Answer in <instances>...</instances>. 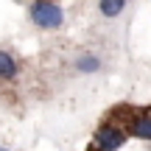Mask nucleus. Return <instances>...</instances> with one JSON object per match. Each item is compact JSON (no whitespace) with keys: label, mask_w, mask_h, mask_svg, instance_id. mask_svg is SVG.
Returning <instances> with one entry per match:
<instances>
[{"label":"nucleus","mask_w":151,"mask_h":151,"mask_svg":"<svg viewBox=\"0 0 151 151\" xmlns=\"http://www.w3.org/2000/svg\"><path fill=\"white\" fill-rule=\"evenodd\" d=\"M31 20H34V25H39V28H59L62 25V20H65V11H62V6H56V3H45V0H39V3H31Z\"/></svg>","instance_id":"obj_1"},{"label":"nucleus","mask_w":151,"mask_h":151,"mask_svg":"<svg viewBox=\"0 0 151 151\" xmlns=\"http://www.w3.org/2000/svg\"><path fill=\"white\" fill-rule=\"evenodd\" d=\"M123 143H126V132L120 126L109 123V120L98 126V132H95V148L98 151H118V148H123Z\"/></svg>","instance_id":"obj_2"},{"label":"nucleus","mask_w":151,"mask_h":151,"mask_svg":"<svg viewBox=\"0 0 151 151\" xmlns=\"http://www.w3.org/2000/svg\"><path fill=\"white\" fill-rule=\"evenodd\" d=\"M126 132L134 134V137H140V140H151V118L148 115H134V118H129Z\"/></svg>","instance_id":"obj_3"},{"label":"nucleus","mask_w":151,"mask_h":151,"mask_svg":"<svg viewBox=\"0 0 151 151\" xmlns=\"http://www.w3.org/2000/svg\"><path fill=\"white\" fill-rule=\"evenodd\" d=\"M14 76H17V62H14V56L6 53V50H0V78L11 81Z\"/></svg>","instance_id":"obj_4"},{"label":"nucleus","mask_w":151,"mask_h":151,"mask_svg":"<svg viewBox=\"0 0 151 151\" xmlns=\"http://www.w3.org/2000/svg\"><path fill=\"white\" fill-rule=\"evenodd\" d=\"M76 67H78V73H95V70H101V59L92 53H84L76 59Z\"/></svg>","instance_id":"obj_5"},{"label":"nucleus","mask_w":151,"mask_h":151,"mask_svg":"<svg viewBox=\"0 0 151 151\" xmlns=\"http://www.w3.org/2000/svg\"><path fill=\"white\" fill-rule=\"evenodd\" d=\"M123 9H126L123 0H101L98 3V11L104 17H118V14H123Z\"/></svg>","instance_id":"obj_6"},{"label":"nucleus","mask_w":151,"mask_h":151,"mask_svg":"<svg viewBox=\"0 0 151 151\" xmlns=\"http://www.w3.org/2000/svg\"><path fill=\"white\" fill-rule=\"evenodd\" d=\"M0 151H9V148H0Z\"/></svg>","instance_id":"obj_7"}]
</instances>
